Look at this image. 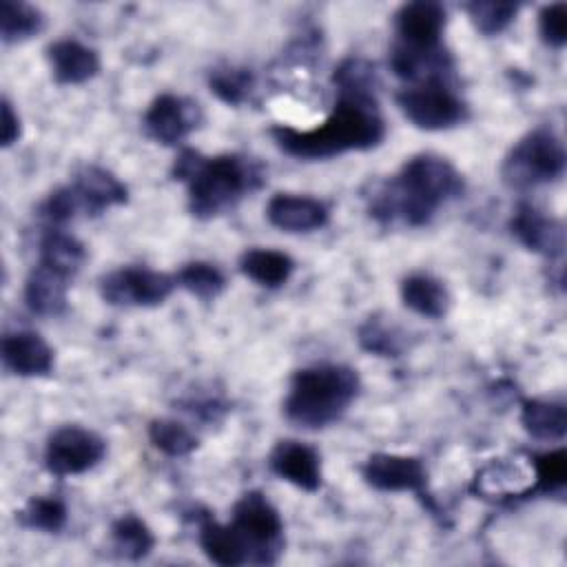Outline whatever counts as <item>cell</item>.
Here are the masks:
<instances>
[{
  "label": "cell",
  "instance_id": "1",
  "mask_svg": "<svg viewBox=\"0 0 567 567\" xmlns=\"http://www.w3.org/2000/svg\"><path fill=\"white\" fill-rule=\"evenodd\" d=\"M337 102L315 128L277 124L275 144L297 159H328L350 151H370L385 137V122L377 102V73L363 58H348L334 71Z\"/></svg>",
  "mask_w": 567,
  "mask_h": 567
},
{
  "label": "cell",
  "instance_id": "2",
  "mask_svg": "<svg viewBox=\"0 0 567 567\" xmlns=\"http://www.w3.org/2000/svg\"><path fill=\"white\" fill-rule=\"evenodd\" d=\"M463 190V175L450 159L419 153L372 195L370 215L383 224L425 226L443 204L461 197Z\"/></svg>",
  "mask_w": 567,
  "mask_h": 567
},
{
  "label": "cell",
  "instance_id": "3",
  "mask_svg": "<svg viewBox=\"0 0 567 567\" xmlns=\"http://www.w3.org/2000/svg\"><path fill=\"white\" fill-rule=\"evenodd\" d=\"M173 177L188 186V210L197 219L224 215L264 184V171L255 159L237 153L206 157L195 148L179 151Z\"/></svg>",
  "mask_w": 567,
  "mask_h": 567
},
{
  "label": "cell",
  "instance_id": "4",
  "mask_svg": "<svg viewBox=\"0 0 567 567\" xmlns=\"http://www.w3.org/2000/svg\"><path fill=\"white\" fill-rule=\"evenodd\" d=\"M361 390L357 370L341 363H317L292 374L284 399L286 419L303 430L337 423Z\"/></svg>",
  "mask_w": 567,
  "mask_h": 567
},
{
  "label": "cell",
  "instance_id": "5",
  "mask_svg": "<svg viewBox=\"0 0 567 567\" xmlns=\"http://www.w3.org/2000/svg\"><path fill=\"white\" fill-rule=\"evenodd\" d=\"M563 140L547 126L525 133L505 155L501 177L509 188L527 190L556 182L565 173Z\"/></svg>",
  "mask_w": 567,
  "mask_h": 567
},
{
  "label": "cell",
  "instance_id": "6",
  "mask_svg": "<svg viewBox=\"0 0 567 567\" xmlns=\"http://www.w3.org/2000/svg\"><path fill=\"white\" fill-rule=\"evenodd\" d=\"M230 525L248 551V563H277L284 549V520L266 494L257 489L241 494L233 505Z\"/></svg>",
  "mask_w": 567,
  "mask_h": 567
},
{
  "label": "cell",
  "instance_id": "7",
  "mask_svg": "<svg viewBox=\"0 0 567 567\" xmlns=\"http://www.w3.org/2000/svg\"><path fill=\"white\" fill-rule=\"evenodd\" d=\"M396 106L421 131H447L467 120V104L450 89L447 80H427L401 89Z\"/></svg>",
  "mask_w": 567,
  "mask_h": 567
},
{
  "label": "cell",
  "instance_id": "8",
  "mask_svg": "<svg viewBox=\"0 0 567 567\" xmlns=\"http://www.w3.org/2000/svg\"><path fill=\"white\" fill-rule=\"evenodd\" d=\"M175 286L173 275L144 266H122L100 277L102 299L120 308L159 306L171 297Z\"/></svg>",
  "mask_w": 567,
  "mask_h": 567
},
{
  "label": "cell",
  "instance_id": "9",
  "mask_svg": "<svg viewBox=\"0 0 567 567\" xmlns=\"http://www.w3.org/2000/svg\"><path fill=\"white\" fill-rule=\"evenodd\" d=\"M106 454V441L82 425L58 427L44 445V465L53 476H78L93 470Z\"/></svg>",
  "mask_w": 567,
  "mask_h": 567
},
{
  "label": "cell",
  "instance_id": "10",
  "mask_svg": "<svg viewBox=\"0 0 567 567\" xmlns=\"http://www.w3.org/2000/svg\"><path fill=\"white\" fill-rule=\"evenodd\" d=\"M445 7L434 0L405 2L394 13V33L396 47L416 53L441 51V35L445 29Z\"/></svg>",
  "mask_w": 567,
  "mask_h": 567
},
{
  "label": "cell",
  "instance_id": "11",
  "mask_svg": "<svg viewBox=\"0 0 567 567\" xmlns=\"http://www.w3.org/2000/svg\"><path fill=\"white\" fill-rule=\"evenodd\" d=\"M204 120L197 102L175 93L157 95L144 113V131L151 140L164 146L182 144Z\"/></svg>",
  "mask_w": 567,
  "mask_h": 567
},
{
  "label": "cell",
  "instance_id": "12",
  "mask_svg": "<svg viewBox=\"0 0 567 567\" xmlns=\"http://www.w3.org/2000/svg\"><path fill=\"white\" fill-rule=\"evenodd\" d=\"M361 476L377 492L421 494L427 485V470L423 461L408 454L377 452L361 465Z\"/></svg>",
  "mask_w": 567,
  "mask_h": 567
},
{
  "label": "cell",
  "instance_id": "13",
  "mask_svg": "<svg viewBox=\"0 0 567 567\" xmlns=\"http://www.w3.org/2000/svg\"><path fill=\"white\" fill-rule=\"evenodd\" d=\"M532 458H494L474 476L472 492L483 498H516L534 492Z\"/></svg>",
  "mask_w": 567,
  "mask_h": 567
},
{
  "label": "cell",
  "instance_id": "14",
  "mask_svg": "<svg viewBox=\"0 0 567 567\" xmlns=\"http://www.w3.org/2000/svg\"><path fill=\"white\" fill-rule=\"evenodd\" d=\"M509 230L518 244L527 250L545 255V257H560L565 248V228L563 221L543 213L529 202H520L509 219Z\"/></svg>",
  "mask_w": 567,
  "mask_h": 567
},
{
  "label": "cell",
  "instance_id": "15",
  "mask_svg": "<svg viewBox=\"0 0 567 567\" xmlns=\"http://www.w3.org/2000/svg\"><path fill=\"white\" fill-rule=\"evenodd\" d=\"M268 467L297 489L312 494L321 487V456L308 443L295 439L277 441L268 454Z\"/></svg>",
  "mask_w": 567,
  "mask_h": 567
},
{
  "label": "cell",
  "instance_id": "16",
  "mask_svg": "<svg viewBox=\"0 0 567 567\" xmlns=\"http://www.w3.org/2000/svg\"><path fill=\"white\" fill-rule=\"evenodd\" d=\"M78 197L80 213L86 217L102 215L109 208L124 206L128 202V188L126 184L115 177L111 171L97 166V164H86L82 166L71 184H69Z\"/></svg>",
  "mask_w": 567,
  "mask_h": 567
},
{
  "label": "cell",
  "instance_id": "17",
  "mask_svg": "<svg viewBox=\"0 0 567 567\" xmlns=\"http://www.w3.org/2000/svg\"><path fill=\"white\" fill-rule=\"evenodd\" d=\"M266 219L284 233H312L328 224L330 208L310 195L277 193L266 204Z\"/></svg>",
  "mask_w": 567,
  "mask_h": 567
},
{
  "label": "cell",
  "instance_id": "18",
  "mask_svg": "<svg viewBox=\"0 0 567 567\" xmlns=\"http://www.w3.org/2000/svg\"><path fill=\"white\" fill-rule=\"evenodd\" d=\"M53 361V348L33 330H13L2 337V365L16 377H47Z\"/></svg>",
  "mask_w": 567,
  "mask_h": 567
},
{
  "label": "cell",
  "instance_id": "19",
  "mask_svg": "<svg viewBox=\"0 0 567 567\" xmlns=\"http://www.w3.org/2000/svg\"><path fill=\"white\" fill-rule=\"evenodd\" d=\"M47 62L58 84H84L100 71V55L95 49L73 38L55 40L47 47Z\"/></svg>",
  "mask_w": 567,
  "mask_h": 567
},
{
  "label": "cell",
  "instance_id": "20",
  "mask_svg": "<svg viewBox=\"0 0 567 567\" xmlns=\"http://www.w3.org/2000/svg\"><path fill=\"white\" fill-rule=\"evenodd\" d=\"M69 286L71 279L42 264H35L24 281V303L33 315L58 317L66 310Z\"/></svg>",
  "mask_w": 567,
  "mask_h": 567
},
{
  "label": "cell",
  "instance_id": "21",
  "mask_svg": "<svg viewBox=\"0 0 567 567\" xmlns=\"http://www.w3.org/2000/svg\"><path fill=\"white\" fill-rule=\"evenodd\" d=\"M399 295L405 308L427 319L445 317L452 306L447 286L430 272H412L403 277L399 286Z\"/></svg>",
  "mask_w": 567,
  "mask_h": 567
},
{
  "label": "cell",
  "instance_id": "22",
  "mask_svg": "<svg viewBox=\"0 0 567 567\" xmlns=\"http://www.w3.org/2000/svg\"><path fill=\"white\" fill-rule=\"evenodd\" d=\"M199 545L208 560L221 567H237L248 563V551L239 538V534L233 529V525L217 523L213 516L204 514L199 518V532H197Z\"/></svg>",
  "mask_w": 567,
  "mask_h": 567
},
{
  "label": "cell",
  "instance_id": "23",
  "mask_svg": "<svg viewBox=\"0 0 567 567\" xmlns=\"http://www.w3.org/2000/svg\"><path fill=\"white\" fill-rule=\"evenodd\" d=\"M38 255V264L64 275L71 281L86 261L84 244L71 233H64L62 228H49L42 235Z\"/></svg>",
  "mask_w": 567,
  "mask_h": 567
},
{
  "label": "cell",
  "instance_id": "24",
  "mask_svg": "<svg viewBox=\"0 0 567 567\" xmlns=\"http://www.w3.org/2000/svg\"><path fill=\"white\" fill-rule=\"evenodd\" d=\"M239 270L257 286L279 288L292 277L295 259L275 248H248L239 257Z\"/></svg>",
  "mask_w": 567,
  "mask_h": 567
},
{
  "label": "cell",
  "instance_id": "25",
  "mask_svg": "<svg viewBox=\"0 0 567 567\" xmlns=\"http://www.w3.org/2000/svg\"><path fill=\"white\" fill-rule=\"evenodd\" d=\"M520 425L536 441H563L567 432L565 403L554 399H525L520 405Z\"/></svg>",
  "mask_w": 567,
  "mask_h": 567
},
{
  "label": "cell",
  "instance_id": "26",
  "mask_svg": "<svg viewBox=\"0 0 567 567\" xmlns=\"http://www.w3.org/2000/svg\"><path fill=\"white\" fill-rule=\"evenodd\" d=\"M44 29V13L22 0L0 2V38L4 44H18Z\"/></svg>",
  "mask_w": 567,
  "mask_h": 567
},
{
  "label": "cell",
  "instance_id": "27",
  "mask_svg": "<svg viewBox=\"0 0 567 567\" xmlns=\"http://www.w3.org/2000/svg\"><path fill=\"white\" fill-rule=\"evenodd\" d=\"M111 545L122 558L142 560L155 547V536L137 514H122L111 525Z\"/></svg>",
  "mask_w": 567,
  "mask_h": 567
},
{
  "label": "cell",
  "instance_id": "28",
  "mask_svg": "<svg viewBox=\"0 0 567 567\" xmlns=\"http://www.w3.org/2000/svg\"><path fill=\"white\" fill-rule=\"evenodd\" d=\"M18 523L27 529L44 532V534H58L69 518L66 503L60 496L47 494V496H31L18 512Z\"/></svg>",
  "mask_w": 567,
  "mask_h": 567
},
{
  "label": "cell",
  "instance_id": "29",
  "mask_svg": "<svg viewBox=\"0 0 567 567\" xmlns=\"http://www.w3.org/2000/svg\"><path fill=\"white\" fill-rule=\"evenodd\" d=\"M252 86H255V75L246 66L221 64L210 69L208 73L210 93H215V97L228 106L244 104L250 97Z\"/></svg>",
  "mask_w": 567,
  "mask_h": 567
},
{
  "label": "cell",
  "instance_id": "30",
  "mask_svg": "<svg viewBox=\"0 0 567 567\" xmlns=\"http://www.w3.org/2000/svg\"><path fill=\"white\" fill-rule=\"evenodd\" d=\"M175 284L179 288H184L186 292H190L193 297L202 299V301H210L215 297H219L226 288V277L224 272L210 264V261H188L184 264L177 275H175Z\"/></svg>",
  "mask_w": 567,
  "mask_h": 567
},
{
  "label": "cell",
  "instance_id": "31",
  "mask_svg": "<svg viewBox=\"0 0 567 567\" xmlns=\"http://www.w3.org/2000/svg\"><path fill=\"white\" fill-rule=\"evenodd\" d=\"M148 439H151L155 450H159L162 454L173 456V458L188 456L199 445V439L195 436V432L188 425H184L175 419H155V421H151Z\"/></svg>",
  "mask_w": 567,
  "mask_h": 567
},
{
  "label": "cell",
  "instance_id": "32",
  "mask_svg": "<svg viewBox=\"0 0 567 567\" xmlns=\"http://www.w3.org/2000/svg\"><path fill=\"white\" fill-rule=\"evenodd\" d=\"M465 11L478 33L498 35L516 20L520 4L507 0H474L465 4Z\"/></svg>",
  "mask_w": 567,
  "mask_h": 567
},
{
  "label": "cell",
  "instance_id": "33",
  "mask_svg": "<svg viewBox=\"0 0 567 567\" xmlns=\"http://www.w3.org/2000/svg\"><path fill=\"white\" fill-rule=\"evenodd\" d=\"M359 346L377 357H399L403 350V332L383 317H368L357 332Z\"/></svg>",
  "mask_w": 567,
  "mask_h": 567
},
{
  "label": "cell",
  "instance_id": "34",
  "mask_svg": "<svg viewBox=\"0 0 567 567\" xmlns=\"http://www.w3.org/2000/svg\"><path fill=\"white\" fill-rule=\"evenodd\" d=\"M534 463V492H558L567 483V454L563 447L532 456Z\"/></svg>",
  "mask_w": 567,
  "mask_h": 567
},
{
  "label": "cell",
  "instance_id": "35",
  "mask_svg": "<svg viewBox=\"0 0 567 567\" xmlns=\"http://www.w3.org/2000/svg\"><path fill=\"white\" fill-rule=\"evenodd\" d=\"M38 215L51 224L53 228L64 226L66 221L75 219L80 215V204L71 186H60L47 195V199L40 204Z\"/></svg>",
  "mask_w": 567,
  "mask_h": 567
},
{
  "label": "cell",
  "instance_id": "36",
  "mask_svg": "<svg viewBox=\"0 0 567 567\" xmlns=\"http://www.w3.org/2000/svg\"><path fill=\"white\" fill-rule=\"evenodd\" d=\"M538 35L551 49H563L567 42V4L551 2L538 11Z\"/></svg>",
  "mask_w": 567,
  "mask_h": 567
},
{
  "label": "cell",
  "instance_id": "37",
  "mask_svg": "<svg viewBox=\"0 0 567 567\" xmlns=\"http://www.w3.org/2000/svg\"><path fill=\"white\" fill-rule=\"evenodd\" d=\"M20 135H22L20 115L16 113L9 97H2V124H0V144H2V148L13 146L20 140Z\"/></svg>",
  "mask_w": 567,
  "mask_h": 567
}]
</instances>
